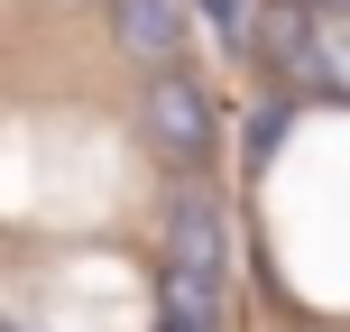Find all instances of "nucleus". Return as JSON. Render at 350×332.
<instances>
[{"label": "nucleus", "instance_id": "obj_1", "mask_svg": "<svg viewBox=\"0 0 350 332\" xmlns=\"http://www.w3.org/2000/svg\"><path fill=\"white\" fill-rule=\"evenodd\" d=\"M148 129H157L166 148H203L212 111H203V92H193L185 74H148Z\"/></svg>", "mask_w": 350, "mask_h": 332}, {"label": "nucleus", "instance_id": "obj_2", "mask_svg": "<svg viewBox=\"0 0 350 332\" xmlns=\"http://www.w3.org/2000/svg\"><path fill=\"white\" fill-rule=\"evenodd\" d=\"M120 37H129V55H157V74H175V18H166V0H120Z\"/></svg>", "mask_w": 350, "mask_h": 332}]
</instances>
